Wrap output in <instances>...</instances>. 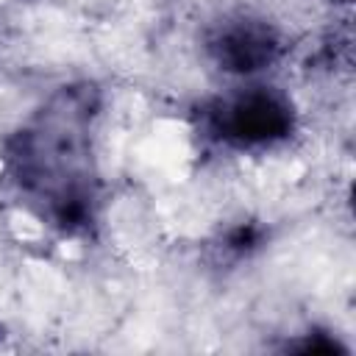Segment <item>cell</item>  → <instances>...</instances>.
I'll return each mask as SVG.
<instances>
[{"label": "cell", "instance_id": "obj_1", "mask_svg": "<svg viewBox=\"0 0 356 356\" xmlns=\"http://www.w3.org/2000/svg\"><path fill=\"white\" fill-rule=\"evenodd\" d=\"M95 108L92 86L61 89L31 125L11 136L6 150L11 181L61 231H81L95 217V175L89 167Z\"/></svg>", "mask_w": 356, "mask_h": 356}, {"label": "cell", "instance_id": "obj_2", "mask_svg": "<svg viewBox=\"0 0 356 356\" xmlns=\"http://www.w3.org/2000/svg\"><path fill=\"white\" fill-rule=\"evenodd\" d=\"M211 136L234 150H267L295 131V106L275 86H248L206 111Z\"/></svg>", "mask_w": 356, "mask_h": 356}, {"label": "cell", "instance_id": "obj_3", "mask_svg": "<svg viewBox=\"0 0 356 356\" xmlns=\"http://www.w3.org/2000/svg\"><path fill=\"white\" fill-rule=\"evenodd\" d=\"M284 50L281 33L261 17L239 14L222 19L209 36V53L220 70L234 75H256L278 61Z\"/></svg>", "mask_w": 356, "mask_h": 356}]
</instances>
